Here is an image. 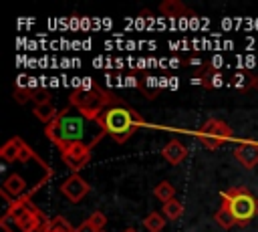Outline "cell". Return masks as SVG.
Here are the masks:
<instances>
[{"label":"cell","instance_id":"obj_4","mask_svg":"<svg viewBox=\"0 0 258 232\" xmlns=\"http://www.w3.org/2000/svg\"><path fill=\"white\" fill-rule=\"evenodd\" d=\"M220 198H222V206L232 210L238 224H248L258 214V200L250 194L248 188L236 186V188L224 190L220 192Z\"/></svg>","mask_w":258,"mask_h":232},{"label":"cell","instance_id":"obj_6","mask_svg":"<svg viewBox=\"0 0 258 232\" xmlns=\"http://www.w3.org/2000/svg\"><path fill=\"white\" fill-rule=\"evenodd\" d=\"M196 135H198L200 143H202L206 149L214 151V149H220L226 141L232 139V127H230L226 121L212 117V119H208V121L198 129Z\"/></svg>","mask_w":258,"mask_h":232},{"label":"cell","instance_id":"obj_8","mask_svg":"<svg viewBox=\"0 0 258 232\" xmlns=\"http://www.w3.org/2000/svg\"><path fill=\"white\" fill-rule=\"evenodd\" d=\"M191 85H200L204 89H218L224 85V75L220 73V69L216 65L204 63V65L196 67L194 77H191Z\"/></svg>","mask_w":258,"mask_h":232},{"label":"cell","instance_id":"obj_24","mask_svg":"<svg viewBox=\"0 0 258 232\" xmlns=\"http://www.w3.org/2000/svg\"><path fill=\"white\" fill-rule=\"evenodd\" d=\"M87 220H89V222H91L95 228H99V230H103V226L107 224V216H105L103 212H99V210H95V212H93V214H91Z\"/></svg>","mask_w":258,"mask_h":232},{"label":"cell","instance_id":"obj_9","mask_svg":"<svg viewBox=\"0 0 258 232\" xmlns=\"http://www.w3.org/2000/svg\"><path fill=\"white\" fill-rule=\"evenodd\" d=\"M89 190H91V186H89L79 173L69 176V178L60 184V192H62V196H64L69 202H73V204H79V202L89 194Z\"/></svg>","mask_w":258,"mask_h":232},{"label":"cell","instance_id":"obj_2","mask_svg":"<svg viewBox=\"0 0 258 232\" xmlns=\"http://www.w3.org/2000/svg\"><path fill=\"white\" fill-rule=\"evenodd\" d=\"M97 119H99L101 127L105 129V133L109 137H113V141H117V143H125L143 125L141 115L135 109H131V107H127L123 103L109 107Z\"/></svg>","mask_w":258,"mask_h":232},{"label":"cell","instance_id":"obj_21","mask_svg":"<svg viewBox=\"0 0 258 232\" xmlns=\"http://www.w3.org/2000/svg\"><path fill=\"white\" fill-rule=\"evenodd\" d=\"M36 87H24V85H16L14 87V101L16 103H26V101H30L32 99V91H34Z\"/></svg>","mask_w":258,"mask_h":232},{"label":"cell","instance_id":"obj_14","mask_svg":"<svg viewBox=\"0 0 258 232\" xmlns=\"http://www.w3.org/2000/svg\"><path fill=\"white\" fill-rule=\"evenodd\" d=\"M34 115L44 125H50L58 117V111H56V107L52 103H42V105H34Z\"/></svg>","mask_w":258,"mask_h":232},{"label":"cell","instance_id":"obj_28","mask_svg":"<svg viewBox=\"0 0 258 232\" xmlns=\"http://www.w3.org/2000/svg\"><path fill=\"white\" fill-rule=\"evenodd\" d=\"M123 232H137L135 228H127V230H123Z\"/></svg>","mask_w":258,"mask_h":232},{"label":"cell","instance_id":"obj_1","mask_svg":"<svg viewBox=\"0 0 258 232\" xmlns=\"http://www.w3.org/2000/svg\"><path fill=\"white\" fill-rule=\"evenodd\" d=\"M44 135L56 145H64V143H83V145H97L107 133L101 127L99 119L87 117L81 111L67 107L62 111H58V117L46 125Z\"/></svg>","mask_w":258,"mask_h":232},{"label":"cell","instance_id":"obj_11","mask_svg":"<svg viewBox=\"0 0 258 232\" xmlns=\"http://www.w3.org/2000/svg\"><path fill=\"white\" fill-rule=\"evenodd\" d=\"M161 155H163V159H165L167 163H171V165H179V163L187 157V147H185L179 139H169V141L163 145Z\"/></svg>","mask_w":258,"mask_h":232},{"label":"cell","instance_id":"obj_29","mask_svg":"<svg viewBox=\"0 0 258 232\" xmlns=\"http://www.w3.org/2000/svg\"><path fill=\"white\" fill-rule=\"evenodd\" d=\"M101 232H103V230H101Z\"/></svg>","mask_w":258,"mask_h":232},{"label":"cell","instance_id":"obj_20","mask_svg":"<svg viewBox=\"0 0 258 232\" xmlns=\"http://www.w3.org/2000/svg\"><path fill=\"white\" fill-rule=\"evenodd\" d=\"M0 228H2V232H24L22 226L8 212H4V216L0 218Z\"/></svg>","mask_w":258,"mask_h":232},{"label":"cell","instance_id":"obj_12","mask_svg":"<svg viewBox=\"0 0 258 232\" xmlns=\"http://www.w3.org/2000/svg\"><path fill=\"white\" fill-rule=\"evenodd\" d=\"M159 12L167 18H177V16H196L194 10H189L181 0H165L159 4Z\"/></svg>","mask_w":258,"mask_h":232},{"label":"cell","instance_id":"obj_5","mask_svg":"<svg viewBox=\"0 0 258 232\" xmlns=\"http://www.w3.org/2000/svg\"><path fill=\"white\" fill-rule=\"evenodd\" d=\"M6 212L22 226L24 232H42L46 228V224L50 222L42 214V210H38V206L32 204L30 198H20V200L8 202Z\"/></svg>","mask_w":258,"mask_h":232},{"label":"cell","instance_id":"obj_19","mask_svg":"<svg viewBox=\"0 0 258 232\" xmlns=\"http://www.w3.org/2000/svg\"><path fill=\"white\" fill-rule=\"evenodd\" d=\"M42 232H75V228H73L62 216H54V218L46 224V228H44Z\"/></svg>","mask_w":258,"mask_h":232},{"label":"cell","instance_id":"obj_22","mask_svg":"<svg viewBox=\"0 0 258 232\" xmlns=\"http://www.w3.org/2000/svg\"><path fill=\"white\" fill-rule=\"evenodd\" d=\"M139 91H141L147 99H155L157 93H159V89L153 87V79H143V81L139 83Z\"/></svg>","mask_w":258,"mask_h":232},{"label":"cell","instance_id":"obj_17","mask_svg":"<svg viewBox=\"0 0 258 232\" xmlns=\"http://www.w3.org/2000/svg\"><path fill=\"white\" fill-rule=\"evenodd\" d=\"M143 226L149 230V232H161L165 228V216H161L159 212H149L145 218H143Z\"/></svg>","mask_w":258,"mask_h":232},{"label":"cell","instance_id":"obj_13","mask_svg":"<svg viewBox=\"0 0 258 232\" xmlns=\"http://www.w3.org/2000/svg\"><path fill=\"white\" fill-rule=\"evenodd\" d=\"M22 145H24V139H22V137H18V135L10 137V139L0 147V157H2L6 163L16 161V159H18V153H20V149H22Z\"/></svg>","mask_w":258,"mask_h":232},{"label":"cell","instance_id":"obj_25","mask_svg":"<svg viewBox=\"0 0 258 232\" xmlns=\"http://www.w3.org/2000/svg\"><path fill=\"white\" fill-rule=\"evenodd\" d=\"M75 232H101L99 228H95L89 220H85V222H81V226H77L75 228Z\"/></svg>","mask_w":258,"mask_h":232},{"label":"cell","instance_id":"obj_18","mask_svg":"<svg viewBox=\"0 0 258 232\" xmlns=\"http://www.w3.org/2000/svg\"><path fill=\"white\" fill-rule=\"evenodd\" d=\"M181 214H183V204L177 198H173L167 204H163V216L167 220H177V218H181Z\"/></svg>","mask_w":258,"mask_h":232},{"label":"cell","instance_id":"obj_26","mask_svg":"<svg viewBox=\"0 0 258 232\" xmlns=\"http://www.w3.org/2000/svg\"><path fill=\"white\" fill-rule=\"evenodd\" d=\"M139 83H141V79H137L135 75H129V77H125V85H127V87L139 89Z\"/></svg>","mask_w":258,"mask_h":232},{"label":"cell","instance_id":"obj_7","mask_svg":"<svg viewBox=\"0 0 258 232\" xmlns=\"http://www.w3.org/2000/svg\"><path fill=\"white\" fill-rule=\"evenodd\" d=\"M58 151H60V157H62L64 165H67L73 173H79V171L91 161L93 147L83 145V143H64V145L58 147Z\"/></svg>","mask_w":258,"mask_h":232},{"label":"cell","instance_id":"obj_27","mask_svg":"<svg viewBox=\"0 0 258 232\" xmlns=\"http://www.w3.org/2000/svg\"><path fill=\"white\" fill-rule=\"evenodd\" d=\"M250 89L258 91V75L256 73H250Z\"/></svg>","mask_w":258,"mask_h":232},{"label":"cell","instance_id":"obj_16","mask_svg":"<svg viewBox=\"0 0 258 232\" xmlns=\"http://www.w3.org/2000/svg\"><path fill=\"white\" fill-rule=\"evenodd\" d=\"M153 196L161 202V204H167L169 200H173L175 198V188L169 184V182H159L155 188H153Z\"/></svg>","mask_w":258,"mask_h":232},{"label":"cell","instance_id":"obj_10","mask_svg":"<svg viewBox=\"0 0 258 232\" xmlns=\"http://www.w3.org/2000/svg\"><path fill=\"white\" fill-rule=\"evenodd\" d=\"M234 157L242 167L254 169L258 165V143L256 141H242L240 145L234 147Z\"/></svg>","mask_w":258,"mask_h":232},{"label":"cell","instance_id":"obj_23","mask_svg":"<svg viewBox=\"0 0 258 232\" xmlns=\"http://www.w3.org/2000/svg\"><path fill=\"white\" fill-rule=\"evenodd\" d=\"M32 101L36 105H42V103H50V93L44 89V87H36L32 91Z\"/></svg>","mask_w":258,"mask_h":232},{"label":"cell","instance_id":"obj_15","mask_svg":"<svg viewBox=\"0 0 258 232\" xmlns=\"http://www.w3.org/2000/svg\"><path fill=\"white\" fill-rule=\"evenodd\" d=\"M214 220H216V224H218L220 228H224V230H230V228H234V226L238 224L236 216H234L232 210L226 208V206H220V210L214 214Z\"/></svg>","mask_w":258,"mask_h":232},{"label":"cell","instance_id":"obj_3","mask_svg":"<svg viewBox=\"0 0 258 232\" xmlns=\"http://www.w3.org/2000/svg\"><path fill=\"white\" fill-rule=\"evenodd\" d=\"M69 101H71L73 109H77L83 115L93 117V119H97L109 107L123 103L119 97H115L111 91H107V89H103L99 85L93 87V89H87V91L85 89H73L71 95H69Z\"/></svg>","mask_w":258,"mask_h":232}]
</instances>
